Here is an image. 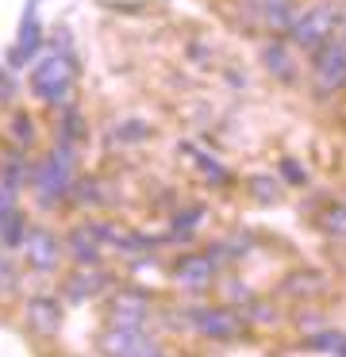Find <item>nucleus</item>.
<instances>
[{"label":"nucleus","mask_w":346,"mask_h":357,"mask_svg":"<svg viewBox=\"0 0 346 357\" xmlns=\"http://www.w3.org/2000/svg\"><path fill=\"white\" fill-rule=\"evenodd\" d=\"M343 24H346L343 4H335V0H319V4H312V8L296 12V20H292V27H289V39L296 43L300 50H319L323 43L335 39Z\"/></svg>","instance_id":"nucleus-1"},{"label":"nucleus","mask_w":346,"mask_h":357,"mask_svg":"<svg viewBox=\"0 0 346 357\" xmlns=\"http://www.w3.org/2000/svg\"><path fill=\"white\" fill-rule=\"evenodd\" d=\"M73 89V62L66 54H46L31 70V93L46 104H62Z\"/></svg>","instance_id":"nucleus-2"},{"label":"nucleus","mask_w":346,"mask_h":357,"mask_svg":"<svg viewBox=\"0 0 346 357\" xmlns=\"http://www.w3.org/2000/svg\"><path fill=\"white\" fill-rule=\"evenodd\" d=\"M312 81H315V93L331 96L338 89H346V39L335 35L331 43H323L315 50V62H312Z\"/></svg>","instance_id":"nucleus-3"},{"label":"nucleus","mask_w":346,"mask_h":357,"mask_svg":"<svg viewBox=\"0 0 346 357\" xmlns=\"http://www.w3.org/2000/svg\"><path fill=\"white\" fill-rule=\"evenodd\" d=\"M69 181H73V154L69 146H58L50 158H43L35 169V192L43 200H58L69 192Z\"/></svg>","instance_id":"nucleus-4"},{"label":"nucleus","mask_w":346,"mask_h":357,"mask_svg":"<svg viewBox=\"0 0 346 357\" xmlns=\"http://www.w3.org/2000/svg\"><path fill=\"white\" fill-rule=\"evenodd\" d=\"M104 354L108 357H166L161 346L154 338H146L138 326H115V331L104 334Z\"/></svg>","instance_id":"nucleus-5"},{"label":"nucleus","mask_w":346,"mask_h":357,"mask_svg":"<svg viewBox=\"0 0 346 357\" xmlns=\"http://www.w3.org/2000/svg\"><path fill=\"white\" fill-rule=\"evenodd\" d=\"M192 323L200 326V334H208V338H238V331H243V319L235 315V311L227 307H200L196 315H192Z\"/></svg>","instance_id":"nucleus-6"},{"label":"nucleus","mask_w":346,"mask_h":357,"mask_svg":"<svg viewBox=\"0 0 346 357\" xmlns=\"http://www.w3.org/2000/svg\"><path fill=\"white\" fill-rule=\"evenodd\" d=\"M23 254H27V261L35 269H54L62 257V246L50 231H27L23 234Z\"/></svg>","instance_id":"nucleus-7"},{"label":"nucleus","mask_w":346,"mask_h":357,"mask_svg":"<svg viewBox=\"0 0 346 357\" xmlns=\"http://www.w3.org/2000/svg\"><path fill=\"white\" fill-rule=\"evenodd\" d=\"M173 277H177V284H185V288L212 284V277H215L212 254H189V257H181V261L173 265Z\"/></svg>","instance_id":"nucleus-8"},{"label":"nucleus","mask_w":346,"mask_h":357,"mask_svg":"<svg viewBox=\"0 0 346 357\" xmlns=\"http://www.w3.org/2000/svg\"><path fill=\"white\" fill-rule=\"evenodd\" d=\"M38 43H43V31H38L35 0H31L27 12H23V24H20V39H15V47H12V66H23V58H35Z\"/></svg>","instance_id":"nucleus-9"},{"label":"nucleus","mask_w":346,"mask_h":357,"mask_svg":"<svg viewBox=\"0 0 346 357\" xmlns=\"http://www.w3.org/2000/svg\"><path fill=\"white\" fill-rule=\"evenodd\" d=\"M143 319H146V300L143 296H135V292L115 296V303H112V323L115 326H143Z\"/></svg>","instance_id":"nucleus-10"},{"label":"nucleus","mask_w":346,"mask_h":357,"mask_svg":"<svg viewBox=\"0 0 346 357\" xmlns=\"http://www.w3.org/2000/svg\"><path fill=\"white\" fill-rule=\"evenodd\" d=\"M261 58H266V70L273 73V77H281V81L296 77V66H292L289 47H284V43H269V47L261 50Z\"/></svg>","instance_id":"nucleus-11"},{"label":"nucleus","mask_w":346,"mask_h":357,"mask_svg":"<svg viewBox=\"0 0 346 357\" xmlns=\"http://www.w3.org/2000/svg\"><path fill=\"white\" fill-rule=\"evenodd\" d=\"M69 246H73V257H77V261H96V257H100L96 231H89V227H77V231L69 234Z\"/></svg>","instance_id":"nucleus-12"},{"label":"nucleus","mask_w":346,"mask_h":357,"mask_svg":"<svg viewBox=\"0 0 346 357\" xmlns=\"http://www.w3.org/2000/svg\"><path fill=\"white\" fill-rule=\"evenodd\" d=\"M323 288H327V280L319 273H292L284 280V292H292V296H319Z\"/></svg>","instance_id":"nucleus-13"},{"label":"nucleus","mask_w":346,"mask_h":357,"mask_svg":"<svg viewBox=\"0 0 346 357\" xmlns=\"http://www.w3.org/2000/svg\"><path fill=\"white\" fill-rule=\"evenodd\" d=\"M292 20H296V12L289 8V0H269L266 4V24L273 27V31H289Z\"/></svg>","instance_id":"nucleus-14"},{"label":"nucleus","mask_w":346,"mask_h":357,"mask_svg":"<svg viewBox=\"0 0 346 357\" xmlns=\"http://www.w3.org/2000/svg\"><path fill=\"white\" fill-rule=\"evenodd\" d=\"M23 219L15 211H0V242L4 246H23Z\"/></svg>","instance_id":"nucleus-15"},{"label":"nucleus","mask_w":346,"mask_h":357,"mask_svg":"<svg viewBox=\"0 0 346 357\" xmlns=\"http://www.w3.org/2000/svg\"><path fill=\"white\" fill-rule=\"evenodd\" d=\"M31 319H35L43 331H54V326H58V307H54L50 300H35L31 303Z\"/></svg>","instance_id":"nucleus-16"},{"label":"nucleus","mask_w":346,"mask_h":357,"mask_svg":"<svg viewBox=\"0 0 346 357\" xmlns=\"http://www.w3.org/2000/svg\"><path fill=\"white\" fill-rule=\"evenodd\" d=\"M308 346L312 349H331V354L346 357V334H319V338H312Z\"/></svg>","instance_id":"nucleus-17"},{"label":"nucleus","mask_w":346,"mask_h":357,"mask_svg":"<svg viewBox=\"0 0 346 357\" xmlns=\"http://www.w3.org/2000/svg\"><path fill=\"white\" fill-rule=\"evenodd\" d=\"M323 231L343 238V234H346V208H331L327 215H323Z\"/></svg>","instance_id":"nucleus-18"},{"label":"nucleus","mask_w":346,"mask_h":357,"mask_svg":"<svg viewBox=\"0 0 346 357\" xmlns=\"http://www.w3.org/2000/svg\"><path fill=\"white\" fill-rule=\"evenodd\" d=\"M12 135H15V142H31L35 139V127H31V116H12Z\"/></svg>","instance_id":"nucleus-19"},{"label":"nucleus","mask_w":346,"mask_h":357,"mask_svg":"<svg viewBox=\"0 0 346 357\" xmlns=\"http://www.w3.org/2000/svg\"><path fill=\"white\" fill-rule=\"evenodd\" d=\"M100 284H104V277H100V273H89V280H73V284H69V292H73V296H85V292H96V288Z\"/></svg>","instance_id":"nucleus-20"},{"label":"nucleus","mask_w":346,"mask_h":357,"mask_svg":"<svg viewBox=\"0 0 346 357\" xmlns=\"http://www.w3.org/2000/svg\"><path fill=\"white\" fill-rule=\"evenodd\" d=\"M62 135H66V142H73V139H81V116H77V112H69L66 116V123H62Z\"/></svg>","instance_id":"nucleus-21"},{"label":"nucleus","mask_w":346,"mask_h":357,"mask_svg":"<svg viewBox=\"0 0 346 357\" xmlns=\"http://www.w3.org/2000/svg\"><path fill=\"white\" fill-rule=\"evenodd\" d=\"M4 288H12V265L0 257V292H4Z\"/></svg>","instance_id":"nucleus-22"}]
</instances>
